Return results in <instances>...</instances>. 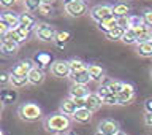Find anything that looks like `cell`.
<instances>
[{"label":"cell","mask_w":152,"mask_h":135,"mask_svg":"<svg viewBox=\"0 0 152 135\" xmlns=\"http://www.w3.org/2000/svg\"><path fill=\"white\" fill-rule=\"evenodd\" d=\"M70 37H71V35H70V32H57L56 43H57V45H59V46L62 48V46H64L66 41L70 40Z\"/></svg>","instance_id":"cell-32"},{"label":"cell","mask_w":152,"mask_h":135,"mask_svg":"<svg viewBox=\"0 0 152 135\" xmlns=\"http://www.w3.org/2000/svg\"><path fill=\"white\" fill-rule=\"evenodd\" d=\"M16 2H19V0H16Z\"/></svg>","instance_id":"cell-57"},{"label":"cell","mask_w":152,"mask_h":135,"mask_svg":"<svg viewBox=\"0 0 152 135\" xmlns=\"http://www.w3.org/2000/svg\"><path fill=\"white\" fill-rule=\"evenodd\" d=\"M144 22H146V26H149L152 29V10H147V11L144 13Z\"/></svg>","instance_id":"cell-41"},{"label":"cell","mask_w":152,"mask_h":135,"mask_svg":"<svg viewBox=\"0 0 152 135\" xmlns=\"http://www.w3.org/2000/svg\"><path fill=\"white\" fill-rule=\"evenodd\" d=\"M76 110H78V107H76L75 100L71 97L65 99L64 102L60 103V113H64L65 116H73V114L76 113Z\"/></svg>","instance_id":"cell-14"},{"label":"cell","mask_w":152,"mask_h":135,"mask_svg":"<svg viewBox=\"0 0 152 135\" xmlns=\"http://www.w3.org/2000/svg\"><path fill=\"white\" fill-rule=\"evenodd\" d=\"M66 2H71V0H65V3H66ZM78 2H84V0H78Z\"/></svg>","instance_id":"cell-50"},{"label":"cell","mask_w":152,"mask_h":135,"mask_svg":"<svg viewBox=\"0 0 152 135\" xmlns=\"http://www.w3.org/2000/svg\"><path fill=\"white\" fill-rule=\"evenodd\" d=\"M87 72H89V75H90V78H92V81H98V83H102V80L104 78V72H103V69L100 65H97V64H90L89 67H87Z\"/></svg>","instance_id":"cell-20"},{"label":"cell","mask_w":152,"mask_h":135,"mask_svg":"<svg viewBox=\"0 0 152 135\" xmlns=\"http://www.w3.org/2000/svg\"><path fill=\"white\" fill-rule=\"evenodd\" d=\"M35 35H37L38 40H41V41H56L57 30L51 26V24L38 22L35 26Z\"/></svg>","instance_id":"cell-3"},{"label":"cell","mask_w":152,"mask_h":135,"mask_svg":"<svg viewBox=\"0 0 152 135\" xmlns=\"http://www.w3.org/2000/svg\"><path fill=\"white\" fill-rule=\"evenodd\" d=\"M51 75L56 78H70L71 70H70V64L66 60H56L51 64Z\"/></svg>","instance_id":"cell-5"},{"label":"cell","mask_w":152,"mask_h":135,"mask_svg":"<svg viewBox=\"0 0 152 135\" xmlns=\"http://www.w3.org/2000/svg\"><path fill=\"white\" fill-rule=\"evenodd\" d=\"M19 26L30 30V29H33L37 26L35 18H33L30 13H21V14H19Z\"/></svg>","instance_id":"cell-21"},{"label":"cell","mask_w":152,"mask_h":135,"mask_svg":"<svg viewBox=\"0 0 152 135\" xmlns=\"http://www.w3.org/2000/svg\"><path fill=\"white\" fill-rule=\"evenodd\" d=\"M95 135H104V134H102L100 131H97V132H95Z\"/></svg>","instance_id":"cell-49"},{"label":"cell","mask_w":152,"mask_h":135,"mask_svg":"<svg viewBox=\"0 0 152 135\" xmlns=\"http://www.w3.org/2000/svg\"><path fill=\"white\" fill-rule=\"evenodd\" d=\"M3 38H7V40H13V41H16L18 45H21V43H24V41L21 40V38H19L18 32L14 30V29H11V30H10V32H8V33H7V35H5Z\"/></svg>","instance_id":"cell-36"},{"label":"cell","mask_w":152,"mask_h":135,"mask_svg":"<svg viewBox=\"0 0 152 135\" xmlns=\"http://www.w3.org/2000/svg\"><path fill=\"white\" fill-rule=\"evenodd\" d=\"M52 13H54L52 5H45V3H43L41 7L38 8V14H41V16H51Z\"/></svg>","instance_id":"cell-33"},{"label":"cell","mask_w":152,"mask_h":135,"mask_svg":"<svg viewBox=\"0 0 152 135\" xmlns=\"http://www.w3.org/2000/svg\"><path fill=\"white\" fill-rule=\"evenodd\" d=\"M124 33H125V30H124V29H121V27H114L113 30H109V32L106 33V38H108V40H111V41L122 40Z\"/></svg>","instance_id":"cell-29"},{"label":"cell","mask_w":152,"mask_h":135,"mask_svg":"<svg viewBox=\"0 0 152 135\" xmlns=\"http://www.w3.org/2000/svg\"><path fill=\"white\" fill-rule=\"evenodd\" d=\"M56 0H41V3H45V5H52Z\"/></svg>","instance_id":"cell-47"},{"label":"cell","mask_w":152,"mask_h":135,"mask_svg":"<svg viewBox=\"0 0 152 135\" xmlns=\"http://www.w3.org/2000/svg\"><path fill=\"white\" fill-rule=\"evenodd\" d=\"M142 24H146L144 18H141V16H130V29H136V27L142 26Z\"/></svg>","instance_id":"cell-35"},{"label":"cell","mask_w":152,"mask_h":135,"mask_svg":"<svg viewBox=\"0 0 152 135\" xmlns=\"http://www.w3.org/2000/svg\"><path fill=\"white\" fill-rule=\"evenodd\" d=\"M151 41H152V38H151Z\"/></svg>","instance_id":"cell-58"},{"label":"cell","mask_w":152,"mask_h":135,"mask_svg":"<svg viewBox=\"0 0 152 135\" xmlns=\"http://www.w3.org/2000/svg\"><path fill=\"white\" fill-rule=\"evenodd\" d=\"M41 0H24V7L27 11H38V8L41 7Z\"/></svg>","instance_id":"cell-30"},{"label":"cell","mask_w":152,"mask_h":135,"mask_svg":"<svg viewBox=\"0 0 152 135\" xmlns=\"http://www.w3.org/2000/svg\"><path fill=\"white\" fill-rule=\"evenodd\" d=\"M10 75H11L10 84H11L14 89L26 88V86L28 84V78H27V75H16V73H10Z\"/></svg>","instance_id":"cell-19"},{"label":"cell","mask_w":152,"mask_h":135,"mask_svg":"<svg viewBox=\"0 0 152 135\" xmlns=\"http://www.w3.org/2000/svg\"><path fill=\"white\" fill-rule=\"evenodd\" d=\"M136 52L141 57H152V41H146V43L136 45Z\"/></svg>","instance_id":"cell-25"},{"label":"cell","mask_w":152,"mask_h":135,"mask_svg":"<svg viewBox=\"0 0 152 135\" xmlns=\"http://www.w3.org/2000/svg\"><path fill=\"white\" fill-rule=\"evenodd\" d=\"M68 92H70L71 99H86L90 94L89 89H87V86H84V84H71V88H70Z\"/></svg>","instance_id":"cell-12"},{"label":"cell","mask_w":152,"mask_h":135,"mask_svg":"<svg viewBox=\"0 0 152 135\" xmlns=\"http://www.w3.org/2000/svg\"><path fill=\"white\" fill-rule=\"evenodd\" d=\"M10 30H11V29H10V26H8V24L5 22L3 19H0V35H2V37H5V35H7V33H8Z\"/></svg>","instance_id":"cell-39"},{"label":"cell","mask_w":152,"mask_h":135,"mask_svg":"<svg viewBox=\"0 0 152 135\" xmlns=\"http://www.w3.org/2000/svg\"><path fill=\"white\" fill-rule=\"evenodd\" d=\"M64 10L66 14H70L71 18H79L83 14L87 13V5L86 2H78V0H71L64 5Z\"/></svg>","instance_id":"cell-4"},{"label":"cell","mask_w":152,"mask_h":135,"mask_svg":"<svg viewBox=\"0 0 152 135\" xmlns=\"http://www.w3.org/2000/svg\"><path fill=\"white\" fill-rule=\"evenodd\" d=\"M103 99L100 97L97 92H90L87 97H86V108L90 110V111H97V110L102 107Z\"/></svg>","instance_id":"cell-11"},{"label":"cell","mask_w":152,"mask_h":135,"mask_svg":"<svg viewBox=\"0 0 152 135\" xmlns=\"http://www.w3.org/2000/svg\"><path fill=\"white\" fill-rule=\"evenodd\" d=\"M144 107H146V111H151V113H152V99H147V100H146Z\"/></svg>","instance_id":"cell-46"},{"label":"cell","mask_w":152,"mask_h":135,"mask_svg":"<svg viewBox=\"0 0 152 135\" xmlns=\"http://www.w3.org/2000/svg\"><path fill=\"white\" fill-rule=\"evenodd\" d=\"M70 80L73 81V84H84V86H87L90 81H92V78H90V75H89L87 70L78 72V73H71Z\"/></svg>","instance_id":"cell-15"},{"label":"cell","mask_w":152,"mask_h":135,"mask_svg":"<svg viewBox=\"0 0 152 135\" xmlns=\"http://www.w3.org/2000/svg\"><path fill=\"white\" fill-rule=\"evenodd\" d=\"M117 27L124 29V30L130 29V16H122V18H117Z\"/></svg>","instance_id":"cell-34"},{"label":"cell","mask_w":152,"mask_h":135,"mask_svg":"<svg viewBox=\"0 0 152 135\" xmlns=\"http://www.w3.org/2000/svg\"><path fill=\"white\" fill-rule=\"evenodd\" d=\"M0 19H3V21L10 26V29L19 27V14L13 13V11H3V13H0Z\"/></svg>","instance_id":"cell-16"},{"label":"cell","mask_w":152,"mask_h":135,"mask_svg":"<svg viewBox=\"0 0 152 135\" xmlns=\"http://www.w3.org/2000/svg\"><path fill=\"white\" fill-rule=\"evenodd\" d=\"M73 119L76 122H89L90 119H92V111L87 108H78L76 110V113L73 114Z\"/></svg>","instance_id":"cell-23"},{"label":"cell","mask_w":152,"mask_h":135,"mask_svg":"<svg viewBox=\"0 0 152 135\" xmlns=\"http://www.w3.org/2000/svg\"><path fill=\"white\" fill-rule=\"evenodd\" d=\"M0 118H2V114H0Z\"/></svg>","instance_id":"cell-56"},{"label":"cell","mask_w":152,"mask_h":135,"mask_svg":"<svg viewBox=\"0 0 152 135\" xmlns=\"http://www.w3.org/2000/svg\"><path fill=\"white\" fill-rule=\"evenodd\" d=\"M32 62L30 60H21V62H18V64H14L13 65V69L10 73H16V75H27L28 72L32 70Z\"/></svg>","instance_id":"cell-17"},{"label":"cell","mask_w":152,"mask_h":135,"mask_svg":"<svg viewBox=\"0 0 152 135\" xmlns=\"http://www.w3.org/2000/svg\"><path fill=\"white\" fill-rule=\"evenodd\" d=\"M14 30L18 32L19 38H21L22 41H26L27 38H28V32H30V30H28V29H24V27H21V26H19V27H16V29H14Z\"/></svg>","instance_id":"cell-37"},{"label":"cell","mask_w":152,"mask_h":135,"mask_svg":"<svg viewBox=\"0 0 152 135\" xmlns=\"http://www.w3.org/2000/svg\"><path fill=\"white\" fill-rule=\"evenodd\" d=\"M122 86L124 83H121V81H111V83L108 84V89H109V94H113V95H119V92L122 91Z\"/></svg>","instance_id":"cell-31"},{"label":"cell","mask_w":152,"mask_h":135,"mask_svg":"<svg viewBox=\"0 0 152 135\" xmlns=\"http://www.w3.org/2000/svg\"><path fill=\"white\" fill-rule=\"evenodd\" d=\"M18 114L22 121H27V122H33L37 119H40L43 116V111L41 108L38 107L37 103L33 102H26V103H21L18 108Z\"/></svg>","instance_id":"cell-2"},{"label":"cell","mask_w":152,"mask_h":135,"mask_svg":"<svg viewBox=\"0 0 152 135\" xmlns=\"http://www.w3.org/2000/svg\"><path fill=\"white\" fill-rule=\"evenodd\" d=\"M68 64H70L71 73H78V72L87 70V65H86L83 60H79V59H71V60H68Z\"/></svg>","instance_id":"cell-28"},{"label":"cell","mask_w":152,"mask_h":135,"mask_svg":"<svg viewBox=\"0 0 152 135\" xmlns=\"http://www.w3.org/2000/svg\"><path fill=\"white\" fill-rule=\"evenodd\" d=\"M0 99L3 103H13L18 99V92L14 89H2L0 91Z\"/></svg>","instance_id":"cell-24"},{"label":"cell","mask_w":152,"mask_h":135,"mask_svg":"<svg viewBox=\"0 0 152 135\" xmlns=\"http://www.w3.org/2000/svg\"><path fill=\"white\" fill-rule=\"evenodd\" d=\"M130 13V8H128L127 3H117L113 7V14L116 18H122V16H128Z\"/></svg>","instance_id":"cell-26"},{"label":"cell","mask_w":152,"mask_h":135,"mask_svg":"<svg viewBox=\"0 0 152 135\" xmlns=\"http://www.w3.org/2000/svg\"><path fill=\"white\" fill-rule=\"evenodd\" d=\"M98 131L104 135H117L121 132V129H119V124L116 121H113V119H104V121L100 122Z\"/></svg>","instance_id":"cell-8"},{"label":"cell","mask_w":152,"mask_h":135,"mask_svg":"<svg viewBox=\"0 0 152 135\" xmlns=\"http://www.w3.org/2000/svg\"><path fill=\"white\" fill-rule=\"evenodd\" d=\"M70 126H71L70 116H65L64 113L49 114V116L45 119V127H46V131L51 132V134H54V135L68 132V131H70Z\"/></svg>","instance_id":"cell-1"},{"label":"cell","mask_w":152,"mask_h":135,"mask_svg":"<svg viewBox=\"0 0 152 135\" xmlns=\"http://www.w3.org/2000/svg\"><path fill=\"white\" fill-rule=\"evenodd\" d=\"M133 30L136 32V37H138V43H136V45H140V43H146V41H151V38H152V29H151L149 26L142 24V26L133 29Z\"/></svg>","instance_id":"cell-10"},{"label":"cell","mask_w":152,"mask_h":135,"mask_svg":"<svg viewBox=\"0 0 152 135\" xmlns=\"http://www.w3.org/2000/svg\"><path fill=\"white\" fill-rule=\"evenodd\" d=\"M117 135H127V134H125V132H119Z\"/></svg>","instance_id":"cell-51"},{"label":"cell","mask_w":152,"mask_h":135,"mask_svg":"<svg viewBox=\"0 0 152 135\" xmlns=\"http://www.w3.org/2000/svg\"><path fill=\"white\" fill-rule=\"evenodd\" d=\"M78 108H86V99H73Z\"/></svg>","instance_id":"cell-45"},{"label":"cell","mask_w":152,"mask_h":135,"mask_svg":"<svg viewBox=\"0 0 152 135\" xmlns=\"http://www.w3.org/2000/svg\"><path fill=\"white\" fill-rule=\"evenodd\" d=\"M10 80H11V75L7 72H0V84H8Z\"/></svg>","instance_id":"cell-40"},{"label":"cell","mask_w":152,"mask_h":135,"mask_svg":"<svg viewBox=\"0 0 152 135\" xmlns=\"http://www.w3.org/2000/svg\"><path fill=\"white\" fill-rule=\"evenodd\" d=\"M97 24H98V29H100V30L104 32V33H108L109 30H113L114 27H117V18L114 16V14H111V16L102 19V21L97 22Z\"/></svg>","instance_id":"cell-13"},{"label":"cell","mask_w":152,"mask_h":135,"mask_svg":"<svg viewBox=\"0 0 152 135\" xmlns=\"http://www.w3.org/2000/svg\"><path fill=\"white\" fill-rule=\"evenodd\" d=\"M33 62H35V67L45 70L46 67L51 64V56L48 54V52H38V54L33 57Z\"/></svg>","instance_id":"cell-22"},{"label":"cell","mask_w":152,"mask_h":135,"mask_svg":"<svg viewBox=\"0 0 152 135\" xmlns=\"http://www.w3.org/2000/svg\"><path fill=\"white\" fill-rule=\"evenodd\" d=\"M97 94H98L102 99H104V97H106V95L109 94V89H108V86H103V84H100V88H98V91H97Z\"/></svg>","instance_id":"cell-42"},{"label":"cell","mask_w":152,"mask_h":135,"mask_svg":"<svg viewBox=\"0 0 152 135\" xmlns=\"http://www.w3.org/2000/svg\"><path fill=\"white\" fill-rule=\"evenodd\" d=\"M18 48H19V45L16 41L7 40V38H3V41L0 43V52H2V54H7V56L14 54V52L18 51Z\"/></svg>","instance_id":"cell-18"},{"label":"cell","mask_w":152,"mask_h":135,"mask_svg":"<svg viewBox=\"0 0 152 135\" xmlns=\"http://www.w3.org/2000/svg\"><path fill=\"white\" fill-rule=\"evenodd\" d=\"M3 41V37H0V43H2Z\"/></svg>","instance_id":"cell-54"},{"label":"cell","mask_w":152,"mask_h":135,"mask_svg":"<svg viewBox=\"0 0 152 135\" xmlns=\"http://www.w3.org/2000/svg\"><path fill=\"white\" fill-rule=\"evenodd\" d=\"M151 76H152V70H151Z\"/></svg>","instance_id":"cell-55"},{"label":"cell","mask_w":152,"mask_h":135,"mask_svg":"<svg viewBox=\"0 0 152 135\" xmlns=\"http://www.w3.org/2000/svg\"><path fill=\"white\" fill-rule=\"evenodd\" d=\"M3 107H5V103L2 102V99H0V113H2V110H3Z\"/></svg>","instance_id":"cell-48"},{"label":"cell","mask_w":152,"mask_h":135,"mask_svg":"<svg viewBox=\"0 0 152 135\" xmlns=\"http://www.w3.org/2000/svg\"><path fill=\"white\" fill-rule=\"evenodd\" d=\"M14 3H16V0H0V7L3 8H11Z\"/></svg>","instance_id":"cell-43"},{"label":"cell","mask_w":152,"mask_h":135,"mask_svg":"<svg viewBox=\"0 0 152 135\" xmlns=\"http://www.w3.org/2000/svg\"><path fill=\"white\" fill-rule=\"evenodd\" d=\"M144 124L147 127H152V113L151 111H146V114H144Z\"/></svg>","instance_id":"cell-44"},{"label":"cell","mask_w":152,"mask_h":135,"mask_svg":"<svg viewBox=\"0 0 152 135\" xmlns=\"http://www.w3.org/2000/svg\"><path fill=\"white\" fill-rule=\"evenodd\" d=\"M133 97H135V88L128 83H124L122 91L117 95V103L119 105H127L133 100Z\"/></svg>","instance_id":"cell-7"},{"label":"cell","mask_w":152,"mask_h":135,"mask_svg":"<svg viewBox=\"0 0 152 135\" xmlns=\"http://www.w3.org/2000/svg\"><path fill=\"white\" fill-rule=\"evenodd\" d=\"M0 135H5V134H3V131H2V129H0Z\"/></svg>","instance_id":"cell-53"},{"label":"cell","mask_w":152,"mask_h":135,"mask_svg":"<svg viewBox=\"0 0 152 135\" xmlns=\"http://www.w3.org/2000/svg\"><path fill=\"white\" fill-rule=\"evenodd\" d=\"M89 14L95 22H100L102 19L113 14V7H109V5H97V7H94L92 10H90Z\"/></svg>","instance_id":"cell-6"},{"label":"cell","mask_w":152,"mask_h":135,"mask_svg":"<svg viewBox=\"0 0 152 135\" xmlns=\"http://www.w3.org/2000/svg\"><path fill=\"white\" fill-rule=\"evenodd\" d=\"M122 41L125 43V45H136L138 43L136 32L133 30V29H127L125 33H124V37H122Z\"/></svg>","instance_id":"cell-27"},{"label":"cell","mask_w":152,"mask_h":135,"mask_svg":"<svg viewBox=\"0 0 152 135\" xmlns=\"http://www.w3.org/2000/svg\"><path fill=\"white\" fill-rule=\"evenodd\" d=\"M103 103L104 105H116L117 103V97H116V95H113V94H108L106 97L103 99Z\"/></svg>","instance_id":"cell-38"},{"label":"cell","mask_w":152,"mask_h":135,"mask_svg":"<svg viewBox=\"0 0 152 135\" xmlns=\"http://www.w3.org/2000/svg\"><path fill=\"white\" fill-rule=\"evenodd\" d=\"M66 135H76L75 132H68V134H66Z\"/></svg>","instance_id":"cell-52"},{"label":"cell","mask_w":152,"mask_h":135,"mask_svg":"<svg viewBox=\"0 0 152 135\" xmlns=\"http://www.w3.org/2000/svg\"><path fill=\"white\" fill-rule=\"evenodd\" d=\"M27 78H28V84L38 86V84H41L43 81H45V72H43L41 69H38V67L33 65L32 70L27 73Z\"/></svg>","instance_id":"cell-9"}]
</instances>
